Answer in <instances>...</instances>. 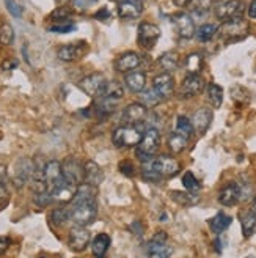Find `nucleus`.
I'll return each mask as SVG.
<instances>
[{"mask_svg": "<svg viewBox=\"0 0 256 258\" xmlns=\"http://www.w3.org/2000/svg\"><path fill=\"white\" fill-rule=\"evenodd\" d=\"M69 213H71V221L75 225L87 227L92 224L96 214H98V205H96V187L82 183L77 186L74 199L69 202Z\"/></svg>", "mask_w": 256, "mask_h": 258, "instance_id": "obj_1", "label": "nucleus"}, {"mask_svg": "<svg viewBox=\"0 0 256 258\" xmlns=\"http://www.w3.org/2000/svg\"><path fill=\"white\" fill-rule=\"evenodd\" d=\"M146 129L143 124H121L113 131L112 142L117 148H127V147H137L142 140Z\"/></svg>", "mask_w": 256, "mask_h": 258, "instance_id": "obj_2", "label": "nucleus"}, {"mask_svg": "<svg viewBox=\"0 0 256 258\" xmlns=\"http://www.w3.org/2000/svg\"><path fill=\"white\" fill-rule=\"evenodd\" d=\"M159 144H160V133L157 127H148L142 140H140V144L137 145V150H135V154H137V159L140 162H146L149 159H152L156 156V150L159 148Z\"/></svg>", "mask_w": 256, "mask_h": 258, "instance_id": "obj_3", "label": "nucleus"}, {"mask_svg": "<svg viewBox=\"0 0 256 258\" xmlns=\"http://www.w3.org/2000/svg\"><path fill=\"white\" fill-rule=\"evenodd\" d=\"M244 10H245V5L242 0H219L214 7V13L217 19L222 22L242 19Z\"/></svg>", "mask_w": 256, "mask_h": 258, "instance_id": "obj_4", "label": "nucleus"}, {"mask_svg": "<svg viewBox=\"0 0 256 258\" xmlns=\"http://www.w3.org/2000/svg\"><path fill=\"white\" fill-rule=\"evenodd\" d=\"M148 258H170L172 247L168 246V236L163 231H159L146 244Z\"/></svg>", "mask_w": 256, "mask_h": 258, "instance_id": "obj_5", "label": "nucleus"}, {"mask_svg": "<svg viewBox=\"0 0 256 258\" xmlns=\"http://www.w3.org/2000/svg\"><path fill=\"white\" fill-rule=\"evenodd\" d=\"M43 179H44L46 189L49 192H54L57 187H60L63 183H65V176H63L61 164L58 161H49V162H46Z\"/></svg>", "mask_w": 256, "mask_h": 258, "instance_id": "obj_6", "label": "nucleus"}, {"mask_svg": "<svg viewBox=\"0 0 256 258\" xmlns=\"http://www.w3.org/2000/svg\"><path fill=\"white\" fill-rule=\"evenodd\" d=\"M35 173V162L29 158H21L15 165V175H13V183L18 189L24 187L29 181H32Z\"/></svg>", "mask_w": 256, "mask_h": 258, "instance_id": "obj_7", "label": "nucleus"}, {"mask_svg": "<svg viewBox=\"0 0 256 258\" xmlns=\"http://www.w3.org/2000/svg\"><path fill=\"white\" fill-rule=\"evenodd\" d=\"M63 169V176L68 183L79 186L82 184V181L85 179V173H83V165L80 164L79 159L75 158H66L61 164Z\"/></svg>", "mask_w": 256, "mask_h": 258, "instance_id": "obj_8", "label": "nucleus"}, {"mask_svg": "<svg viewBox=\"0 0 256 258\" xmlns=\"http://www.w3.org/2000/svg\"><path fill=\"white\" fill-rule=\"evenodd\" d=\"M106 84H107V79L104 77V74L93 73V74L83 77V79L79 82V87L83 90L87 95L99 98L101 93H102V90H104V87H106Z\"/></svg>", "mask_w": 256, "mask_h": 258, "instance_id": "obj_9", "label": "nucleus"}, {"mask_svg": "<svg viewBox=\"0 0 256 258\" xmlns=\"http://www.w3.org/2000/svg\"><path fill=\"white\" fill-rule=\"evenodd\" d=\"M148 117V107H145L142 102H131L121 112V124H138Z\"/></svg>", "mask_w": 256, "mask_h": 258, "instance_id": "obj_10", "label": "nucleus"}, {"mask_svg": "<svg viewBox=\"0 0 256 258\" xmlns=\"http://www.w3.org/2000/svg\"><path fill=\"white\" fill-rule=\"evenodd\" d=\"M204 88V81L200 74H187V77L183 81L181 88H179V98H194L200 95Z\"/></svg>", "mask_w": 256, "mask_h": 258, "instance_id": "obj_11", "label": "nucleus"}, {"mask_svg": "<svg viewBox=\"0 0 256 258\" xmlns=\"http://www.w3.org/2000/svg\"><path fill=\"white\" fill-rule=\"evenodd\" d=\"M172 22L175 24L176 32L183 40H190V38L195 36V22L186 13H176V15H173Z\"/></svg>", "mask_w": 256, "mask_h": 258, "instance_id": "obj_12", "label": "nucleus"}, {"mask_svg": "<svg viewBox=\"0 0 256 258\" xmlns=\"http://www.w3.org/2000/svg\"><path fill=\"white\" fill-rule=\"evenodd\" d=\"M220 33L228 38V40H242L248 35V24L244 19H236V21H229V22H223Z\"/></svg>", "mask_w": 256, "mask_h": 258, "instance_id": "obj_13", "label": "nucleus"}, {"mask_svg": "<svg viewBox=\"0 0 256 258\" xmlns=\"http://www.w3.org/2000/svg\"><path fill=\"white\" fill-rule=\"evenodd\" d=\"M90 231L85 227L80 225H75L71 228L69 231V238H68V246L71 250L74 252H83L88 244H90Z\"/></svg>", "mask_w": 256, "mask_h": 258, "instance_id": "obj_14", "label": "nucleus"}, {"mask_svg": "<svg viewBox=\"0 0 256 258\" xmlns=\"http://www.w3.org/2000/svg\"><path fill=\"white\" fill-rule=\"evenodd\" d=\"M160 36V30L156 24L152 22H142L138 25V43L143 47L154 46Z\"/></svg>", "mask_w": 256, "mask_h": 258, "instance_id": "obj_15", "label": "nucleus"}, {"mask_svg": "<svg viewBox=\"0 0 256 258\" xmlns=\"http://www.w3.org/2000/svg\"><path fill=\"white\" fill-rule=\"evenodd\" d=\"M152 90L162 98V99H167L173 95L175 92V79L170 73H162L157 74L152 81Z\"/></svg>", "mask_w": 256, "mask_h": 258, "instance_id": "obj_16", "label": "nucleus"}, {"mask_svg": "<svg viewBox=\"0 0 256 258\" xmlns=\"http://www.w3.org/2000/svg\"><path fill=\"white\" fill-rule=\"evenodd\" d=\"M154 159H156V165H157L162 178H173L181 172V164H179L173 156H168V154H159V156H156Z\"/></svg>", "mask_w": 256, "mask_h": 258, "instance_id": "obj_17", "label": "nucleus"}, {"mask_svg": "<svg viewBox=\"0 0 256 258\" xmlns=\"http://www.w3.org/2000/svg\"><path fill=\"white\" fill-rule=\"evenodd\" d=\"M85 50H87V44L83 41L72 43V44H66V46L58 47L57 57L61 61H75L83 55Z\"/></svg>", "mask_w": 256, "mask_h": 258, "instance_id": "obj_18", "label": "nucleus"}, {"mask_svg": "<svg viewBox=\"0 0 256 258\" xmlns=\"http://www.w3.org/2000/svg\"><path fill=\"white\" fill-rule=\"evenodd\" d=\"M143 13L142 0H121L118 4V15L121 19H137Z\"/></svg>", "mask_w": 256, "mask_h": 258, "instance_id": "obj_19", "label": "nucleus"}, {"mask_svg": "<svg viewBox=\"0 0 256 258\" xmlns=\"http://www.w3.org/2000/svg\"><path fill=\"white\" fill-rule=\"evenodd\" d=\"M240 199H242V192H240L239 183L226 184L219 194V202L223 206H234L237 202H240Z\"/></svg>", "mask_w": 256, "mask_h": 258, "instance_id": "obj_20", "label": "nucleus"}, {"mask_svg": "<svg viewBox=\"0 0 256 258\" xmlns=\"http://www.w3.org/2000/svg\"><path fill=\"white\" fill-rule=\"evenodd\" d=\"M83 173H85L83 181L88 183V184H92V186H95V187L101 186L102 181H104V172H102V169L95 161H87L85 162Z\"/></svg>", "mask_w": 256, "mask_h": 258, "instance_id": "obj_21", "label": "nucleus"}, {"mask_svg": "<svg viewBox=\"0 0 256 258\" xmlns=\"http://www.w3.org/2000/svg\"><path fill=\"white\" fill-rule=\"evenodd\" d=\"M212 123V110L201 107L194 113V118H192V124H194V129L198 134H204L209 129Z\"/></svg>", "mask_w": 256, "mask_h": 258, "instance_id": "obj_22", "label": "nucleus"}, {"mask_svg": "<svg viewBox=\"0 0 256 258\" xmlns=\"http://www.w3.org/2000/svg\"><path fill=\"white\" fill-rule=\"evenodd\" d=\"M239 221L242 227V235H244V238H250L256 231V211L253 208H247L244 211H240Z\"/></svg>", "mask_w": 256, "mask_h": 258, "instance_id": "obj_23", "label": "nucleus"}, {"mask_svg": "<svg viewBox=\"0 0 256 258\" xmlns=\"http://www.w3.org/2000/svg\"><path fill=\"white\" fill-rule=\"evenodd\" d=\"M126 87L131 90L132 93H142L146 85V74L143 71H131L124 77Z\"/></svg>", "mask_w": 256, "mask_h": 258, "instance_id": "obj_24", "label": "nucleus"}, {"mask_svg": "<svg viewBox=\"0 0 256 258\" xmlns=\"http://www.w3.org/2000/svg\"><path fill=\"white\" fill-rule=\"evenodd\" d=\"M118 101L117 99H110L106 96H99L95 102V112L98 117H109L115 110H117Z\"/></svg>", "mask_w": 256, "mask_h": 258, "instance_id": "obj_25", "label": "nucleus"}, {"mask_svg": "<svg viewBox=\"0 0 256 258\" xmlns=\"http://www.w3.org/2000/svg\"><path fill=\"white\" fill-rule=\"evenodd\" d=\"M140 64V57L135 52H126L117 60V70L120 73H131L135 71Z\"/></svg>", "mask_w": 256, "mask_h": 258, "instance_id": "obj_26", "label": "nucleus"}, {"mask_svg": "<svg viewBox=\"0 0 256 258\" xmlns=\"http://www.w3.org/2000/svg\"><path fill=\"white\" fill-rule=\"evenodd\" d=\"M154 158L142 164V178L145 179V181H149V183H157V181H162V179H163L159 169H157V165H156Z\"/></svg>", "mask_w": 256, "mask_h": 258, "instance_id": "obj_27", "label": "nucleus"}, {"mask_svg": "<svg viewBox=\"0 0 256 258\" xmlns=\"http://www.w3.org/2000/svg\"><path fill=\"white\" fill-rule=\"evenodd\" d=\"M231 222H233V217L231 216H228V214H225V213H217L211 221H209V227H211V230H212V233H215V235H222L223 231L231 225Z\"/></svg>", "mask_w": 256, "mask_h": 258, "instance_id": "obj_28", "label": "nucleus"}, {"mask_svg": "<svg viewBox=\"0 0 256 258\" xmlns=\"http://www.w3.org/2000/svg\"><path fill=\"white\" fill-rule=\"evenodd\" d=\"M110 247V236L107 233H99L92 242V250L95 258H104L106 252Z\"/></svg>", "mask_w": 256, "mask_h": 258, "instance_id": "obj_29", "label": "nucleus"}, {"mask_svg": "<svg viewBox=\"0 0 256 258\" xmlns=\"http://www.w3.org/2000/svg\"><path fill=\"white\" fill-rule=\"evenodd\" d=\"M214 5V0H192L189 4V10L192 15H195L197 18H204L211 11Z\"/></svg>", "mask_w": 256, "mask_h": 258, "instance_id": "obj_30", "label": "nucleus"}, {"mask_svg": "<svg viewBox=\"0 0 256 258\" xmlns=\"http://www.w3.org/2000/svg\"><path fill=\"white\" fill-rule=\"evenodd\" d=\"M187 144H189V137L179 134L176 131L168 136V148L172 150L173 154H179L181 151H184L187 148Z\"/></svg>", "mask_w": 256, "mask_h": 258, "instance_id": "obj_31", "label": "nucleus"}, {"mask_svg": "<svg viewBox=\"0 0 256 258\" xmlns=\"http://www.w3.org/2000/svg\"><path fill=\"white\" fill-rule=\"evenodd\" d=\"M101 96H106V98H110V99L120 101L124 96V88L117 81H107V84H106L104 90H102Z\"/></svg>", "mask_w": 256, "mask_h": 258, "instance_id": "obj_32", "label": "nucleus"}, {"mask_svg": "<svg viewBox=\"0 0 256 258\" xmlns=\"http://www.w3.org/2000/svg\"><path fill=\"white\" fill-rule=\"evenodd\" d=\"M206 93H208V101L212 104L214 109H219L222 107V102H223V88L217 84H209L206 88Z\"/></svg>", "mask_w": 256, "mask_h": 258, "instance_id": "obj_33", "label": "nucleus"}, {"mask_svg": "<svg viewBox=\"0 0 256 258\" xmlns=\"http://www.w3.org/2000/svg\"><path fill=\"white\" fill-rule=\"evenodd\" d=\"M159 64L160 68L168 73V71H175L179 67V57L176 52H165L160 58H159Z\"/></svg>", "mask_w": 256, "mask_h": 258, "instance_id": "obj_34", "label": "nucleus"}, {"mask_svg": "<svg viewBox=\"0 0 256 258\" xmlns=\"http://www.w3.org/2000/svg\"><path fill=\"white\" fill-rule=\"evenodd\" d=\"M186 70L189 74H198L203 68V57L198 52H192L186 57Z\"/></svg>", "mask_w": 256, "mask_h": 258, "instance_id": "obj_35", "label": "nucleus"}, {"mask_svg": "<svg viewBox=\"0 0 256 258\" xmlns=\"http://www.w3.org/2000/svg\"><path fill=\"white\" fill-rule=\"evenodd\" d=\"M69 219H71V213H69V208H66V206H58V208H55L52 213H50V221H52V224L57 227L68 222Z\"/></svg>", "mask_w": 256, "mask_h": 258, "instance_id": "obj_36", "label": "nucleus"}, {"mask_svg": "<svg viewBox=\"0 0 256 258\" xmlns=\"http://www.w3.org/2000/svg\"><path fill=\"white\" fill-rule=\"evenodd\" d=\"M217 25H214V24H203L201 27H198V30L195 32V35H197V38H198V41H201V43H206V41H211L212 38H214V35L217 33Z\"/></svg>", "mask_w": 256, "mask_h": 258, "instance_id": "obj_37", "label": "nucleus"}, {"mask_svg": "<svg viewBox=\"0 0 256 258\" xmlns=\"http://www.w3.org/2000/svg\"><path fill=\"white\" fill-rule=\"evenodd\" d=\"M172 197L175 202H178L179 205L184 206H192L198 202V194H192V192H179V190H173Z\"/></svg>", "mask_w": 256, "mask_h": 258, "instance_id": "obj_38", "label": "nucleus"}, {"mask_svg": "<svg viewBox=\"0 0 256 258\" xmlns=\"http://www.w3.org/2000/svg\"><path fill=\"white\" fill-rule=\"evenodd\" d=\"M194 124H192V121L187 118V117H184V115H179L178 117V120H176V133H179V134H183V136H186V137H192V134H194Z\"/></svg>", "mask_w": 256, "mask_h": 258, "instance_id": "obj_39", "label": "nucleus"}, {"mask_svg": "<svg viewBox=\"0 0 256 258\" xmlns=\"http://www.w3.org/2000/svg\"><path fill=\"white\" fill-rule=\"evenodd\" d=\"M138 95H140V101H142V104L145 107H154L162 101V98L154 92V90H143V92Z\"/></svg>", "mask_w": 256, "mask_h": 258, "instance_id": "obj_40", "label": "nucleus"}, {"mask_svg": "<svg viewBox=\"0 0 256 258\" xmlns=\"http://www.w3.org/2000/svg\"><path fill=\"white\" fill-rule=\"evenodd\" d=\"M183 186L187 189V192H192V194H198L200 189H201V184L200 181L195 178V175L192 172H186L184 176H183Z\"/></svg>", "mask_w": 256, "mask_h": 258, "instance_id": "obj_41", "label": "nucleus"}, {"mask_svg": "<svg viewBox=\"0 0 256 258\" xmlns=\"http://www.w3.org/2000/svg\"><path fill=\"white\" fill-rule=\"evenodd\" d=\"M33 200L35 203L40 206V208H44V206L50 205V203H54V197H52V194H50L47 189L44 190H40V192H35L33 194Z\"/></svg>", "mask_w": 256, "mask_h": 258, "instance_id": "obj_42", "label": "nucleus"}, {"mask_svg": "<svg viewBox=\"0 0 256 258\" xmlns=\"http://www.w3.org/2000/svg\"><path fill=\"white\" fill-rule=\"evenodd\" d=\"M13 41H15V30H13V27L8 22H5L2 27H0V43L10 46L13 44Z\"/></svg>", "mask_w": 256, "mask_h": 258, "instance_id": "obj_43", "label": "nucleus"}, {"mask_svg": "<svg viewBox=\"0 0 256 258\" xmlns=\"http://www.w3.org/2000/svg\"><path fill=\"white\" fill-rule=\"evenodd\" d=\"M74 30H75L74 22H61V24H55L50 27V32H54V33H71Z\"/></svg>", "mask_w": 256, "mask_h": 258, "instance_id": "obj_44", "label": "nucleus"}, {"mask_svg": "<svg viewBox=\"0 0 256 258\" xmlns=\"http://www.w3.org/2000/svg\"><path fill=\"white\" fill-rule=\"evenodd\" d=\"M5 5H7L8 11L15 18H21L22 16V7H21L19 2H16V0H5Z\"/></svg>", "mask_w": 256, "mask_h": 258, "instance_id": "obj_45", "label": "nucleus"}, {"mask_svg": "<svg viewBox=\"0 0 256 258\" xmlns=\"http://www.w3.org/2000/svg\"><path fill=\"white\" fill-rule=\"evenodd\" d=\"M120 172L126 176H134L135 170H134V164L131 161H121L120 162Z\"/></svg>", "mask_w": 256, "mask_h": 258, "instance_id": "obj_46", "label": "nucleus"}, {"mask_svg": "<svg viewBox=\"0 0 256 258\" xmlns=\"http://www.w3.org/2000/svg\"><path fill=\"white\" fill-rule=\"evenodd\" d=\"M129 230L132 231L134 235H137L138 238L143 235V225H142V222H140V221H134V222L129 225Z\"/></svg>", "mask_w": 256, "mask_h": 258, "instance_id": "obj_47", "label": "nucleus"}, {"mask_svg": "<svg viewBox=\"0 0 256 258\" xmlns=\"http://www.w3.org/2000/svg\"><path fill=\"white\" fill-rule=\"evenodd\" d=\"M95 19H98V21H107V19H110V11L107 8H101L99 11L95 13Z\"/></svg>", "mask_w": 256, "mask_h": 258, "instance_id": "obj_48", "label": "nucleus"}, {"mask_svg": "<svg viewBox=\"0 0 256 258\" xmlns=\"http://www.w3.org/2000/svg\"><path fill=\"white\" fill-rule=\"evenodd\" d=\"M10 244H11V239L8 236H0V255H4L7 252Z\"/></svg>", "mask_w": 256, "mask_h": 258, "instance_id": "obj_49", "label": "nucleus"}, {"mask_svg": "<svg viewBox=\"0 0 256 258\" xmlns=\"http://www.w3.org/2000/svg\"><path fill=\"white\" fill-rule=\"evenodd\" d=\"M68 15H69V10L68 8H60V10H57V11L52 13V18L54 19H65Z\"/></svg>", "mask_w": 256, "mask_h": 258, "instance_id": "obj_50", "label": "nucleus"}, {"mask_svg": "<svg viewBox=\"0 0 256 258\" xmlns=\"http://www.w3.org/2000/svg\"><path fill=\"white\" fill-rule=\"evenodd\" d=\"M225 246H226V242H225V239H222L220 236L214 241V247H215V252H217V253H222Z\"/></svg>", "mask_w": 256, "mask_h": 258, "instance_id": "obj_51", "label": "nucleus"}, {"mask_svg": "<svg viewBox=\"0 0 256 258\" xmlns=\"http://www.w3.org/2000/svg\"><path fill=\"white\" fill-rule=\"evenodd\" d=\"M7 179H8V173H7V167L5 165H0V183L7 184Z\"/></svg>", "mask_w": 256, "mask_h": 258, "instance_id": "obj_52", "label": "nucleus"}, {"mask_svg": "<svg viewBox=\"0 0 256 258\" xmlns=\"http://www.w3.org/2000/svg\"><path fill=\"white\" fill-rule=\"evenodd\" d=\"M248 16L251 19H256V0H251V4L248 7Z\"/></svg>", "mask_w": 256, "mask_h": 258, "instance_id": "obj_53", "label": "nucleus"}, {"mask_svg": "<svg viewBox=\"0 0 256 258\" xmlns=\"http://www.w3.org/2000/svg\"><path fill=\"white\" fill-rule=\"evenodd\" d=\"M4 70H13V68H16L18 67V61L16 60H10V61H4Z\"/></svg>", "mask_w": 256, "mask_h": 258, "instance_id": "obj_54", "label": "nucleus"}, {"mask_svg": "<svg viewBox=\"0 0 256 258\" xmlns=\"http://www.w3.org/2000/svg\"><path fill=\"white\" fill-rule=\"evenodd\" d=\"M7 199V189H5V184L0 183V203Z\"/></svg>", "mask_w": 256, "mask_h": 258, "instance_id": "obj_55", "label": "nucleus"}, {"mask_svg": "<svg viewBox=\"0 0 256 258\" xmlns=\"http://www.w3.org/2000/svg\"><path fill=\"white\" fill-rule=\"evenodd\" d=\"M192 2V0H175V5L176 7H186Z\"/></svg>", "mask_w": 256, "mask_h": 258, "instance_id": "obj_56", "label": "nucleus"}, {"mask_svg": "<svg viewBox=\"0 0 256 258\" xmlns=\"http://www.w3.org/2000/svg\"><path fill=\"white\" fill-rule=\"evenodd\" d=\"M253 205H254V210H256V196H254V199H253Z\"/></svg>", "mask_w": 256, "mask_h": 258, "instance_id": "obj_57", "label": "nucleus"}, {"mask_svg": "<svg viewBox=\"0 0 256 258\" xmlns=\"http://www.w3.org/2000/svg\"><path fill=\"white\" fill-rule=\"evenodd\" d=\"M247 258H256V256H254V255H248Z\"/></svg>", "mask_w": 256, "mask_h": 258, "instance_id": "obj_58", "label": "nucleus"}, {"mask_svg": "<svg viewBox=\"0 0 256 258\" xmlns=\"http://www.w3.org/2000/svg\"><path fill=\"white\" fill-rule=\"evenodd\" d=\"M40 258H46V256H40Z\"/></svg>", "mask_w": 256, "mask_h": 258, "instance_id": "obj_59", "label": "nucleus"}]
</instances>
